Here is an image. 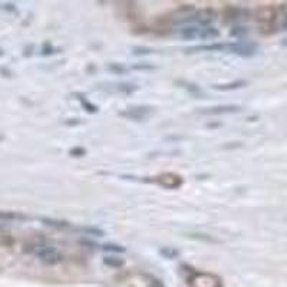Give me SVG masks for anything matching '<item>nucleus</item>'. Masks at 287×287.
Here are the masks:
<instances>
[{
    "label": "nucleus",
    "mask_w": 287,
    "mask_h": 287,
    "mask_svg": "<svg viewBox=\"0 0 287 287\" xmlns=\"http://www.w3.org/2000/svg\"><path fill=\"white\" fill-rule=\"evenodd\" d=\"M180 36L184 40H194V39H201V40H214L220 36V31L214 26H196V25H187L182 26L180 31Z\"/></svg>",
    "instance_id": "f257e3e1"
},
{
    "label": "nucleus",
    "mask_w": 287,
    "mask_h": 287,
    "mask_svg": "<svg viewBox=\"0 0 287 287\" xmlns=\"http://www.w3.org/2000/svg\"><path fill=\"white\" fill-rule=\"evenodd\" d=\"M35 256L38 257L42 263H45L47 266H55L59 265L63 260V254L59 250L53 246H46V244H35L33 249L31 250Z\"/></svg>",
    "instance_id": "f03ea898"
},
{
    "label": "nucleus",
    "mask_w": 287,
    "mask_h": 287,
    "mask_svg": "<svg viewBox=\"0 0 287 287\" xmlns=\"http://www.w3.org/2000/svg\"><path fill=\"white\" fill-rule=\"evenodd\" d=\"M188 287H223V280L208 272H194L187 280Z\"/></svg>",
    "instance_id": "7ed1b4c3"
},
{
    "label": "nucleus",
    "mask_w": 287,
    "mask_h": 287,
    "mask_svg": "<svg viewBox=\"0 0 287 287\" xmlns=\"http://www.w3.org/2000/svg\"><path fill=\"white\" fill-rule=\"evenodd\" d=\"M154 182H157L159 187H164L166 189H178L182 185V178L174 173H164L157 177H154Z\"/></svg>",
    "instance_id": "20e7f679"
},
{
    "label": "nucleus",
    "mask_w": 287,
    "mask_h": 287,
    "mask_svg": "<svg viewBox=\"0 0 287 287\" xmlns=\"http://www.w3.org/2000/svg\"><path fill=\"white\" fill-rule=\"evenodd\" d=\"M152 112V108L150 106H132V108H128L125 111H121L119 112V116L122 118H127V119H131V121H144L147 119Z\"/></svg>",
    "instance_id": "39448f33"
},
{
    "label": "nucleus",
    "mask_w": 287,
    "mask_h": 287,
    "mask_svg": "<svg viewBox=\"0 0 287 287\" xmlns=\"http://www.w3.org/2000/svg\"><path fill=\"white\" fill-rule=\"evenodd\" d=\"M242 111V106L238 105H217L211 108H203L198 111L200 115H226V113H237Z\"/></svg>",
    "instance_id": "423d86ee"
},
{
    "label": "nucleus",
    "mask_w": 287,
    "mask_h": 287,
    "mask_svg": "<svg viewBox=\"0 0 287 287\" xmlns=\"http://www.w3.org/2000/svg\"><path fill=\"white\" fill-rule=\"evenodd\" d=\"M247 82L243 81V79H238L235 82H228V83H221V85H214L212 88L217 89V91H234V89H240L243 86H246Z\"/></svg>",
    "instance_id": "0eeeda50"
},
{
    "label": "nucleus",
    "mask_w": 287,
    "mask_h": 287,
    "mask_svg": "<svg viewBox=\"0 0 287 287\" xmlns=\"http://www.w3.org/2000/svg\"><path fill=\"white\" fill-rule=\"evenodd\" d=\"M76 97H78V101L81 102V105L83 106V109H85L86 112H89V113H97V112H98V106L95 105V104H92L91 101L86 98L85 95H81V93H76Z\"/></svg>",
    "instance_id": "6e6552de"
},
{
    "label": "nucleus",
    "mask_w": 287,
    "mask_h": 287,
    "mask_svg": "<svg viewBox=\"0 0 287 287\" xmlns=\"http://www.w3.org/2000/svg\"><path fill=\"white\" fill-rule=\"evenodd\" d=\"M104 263H105L108 267H112V269H121L125 266V260L122 257L118 256H106L104 258Z\"/></svg>",
    "instance_id": "1a4fd4ad"
},
{
    "label": "nucleus",
    "mask_w": 287,
    "mask_h": 287,
    "mask_svg": "<svg viewBox=\"0 0 287 287\" xmlns=\"http://www.w3.org/2000/svg\"><path fill=\"white\" fill-rule=\"evenodd\" d=\"M178 85H182V88L185 89V91H188L191 95H194V97H203L204 93H203V91L197 86V85H194V83L191 82H187V81H178Z\"/></svg>",
    "instance_id": "9d476101"
},
{
    "label": "nucleus",
    "mask_w": 287,
    "mask_h": 287,
    "mask_svg": "<svg viewBox=\"0 0 287 287\" xmlns=\"http://www.w3.org/2000/svg\"><path fill=\"white\" fill-rule=\"evenodd\" d=\"M42 221L45 223L46 226L55 227V228H69L70 224L66 221H62V220H53V219H42Z\"/></svg>",
    "instance_id": "9b49d317"
},
{
    "label": "nucleus",
    "mask_w": 287,
    "mask_h": 287,
    "mask_svg": "<svg viewBox=\"0 0 287 287\" xmlns=\"http://www.w3.org/2000/svg\"><path fill=\"white\" fill-rule=\"evenodd\" d=\"M102 250L105 251H112V253H125V247H122L119 244H113V243H108L102 246Z\"/></svg>",
    "instance_id": "f8f14e48"
},
{
    "label": "nucleus",
    "mask_w": 287,
    "mask_h": 287,
    "mask_svg": "<svg viewBox=\"0 0 287 287\" xmlns=\"http://www.w3.org/2000/svg\"><path fill=\"white\" fill-rule=\"evenodd\" d=\"M118 89H119L121 92H124V93L129 95V93L135 92L136 89H138V86H135V85H129V83H122V85L118 86Z\"/></svg>",
    "instance_id": "ddd939ff"
},
{
    "label": "nucleus",
    "mask_w": 287,
    "mask_h": 287,
    "mask_svg": "<svg viewBox=\"0 0 287 287\" xmlns=\"http://www.w3.org/2000/svg\"><path fill=\"white\" fill-rule=\"evenodd\" d=\"M161 254H164L166 258H174V257L178 256V251L171 249V247H164V249L161 250Z\"/></svg>",
    "instance_id": "4468645a"
},
{
    "label": "nucleus",
    "mask_w": 287,
    "mask_h": 287,
    "mask_svg": "<svg viewBox=\"0 0 287 287\" xmlns=\"http://www.w3.org/2000/svg\"><path fill=\"white\" fill-rule=\"evenodd\" d=\"M108 69H109L111 72H115V74H124V72H127V68L119 65V63H109Z\"/></svg>",
    "instance_id": "2eb2a0df"
},
{
    "label": "nucleus",
    "mask_w": 287,
    "mask_h": 287,
    "mask_svg": "<svg viewBox=\"0 0 287 287\" xmlns=\"http://www.w3.org/2000/svg\"><path fill=\"white\" fill-rule=\"evenodd\" d=\"M82 231H86V233H89L91 235H98V237L104 235V231L99 230V228H95V227H85V228H82Z\"/></svg>",
    "instance_id": "dca6fc26"
},
{
    "label": "nucleus",
    "mask_w": 287,
    "mask_h": 287,
    "mask_svg": "<svg viewBox=\"0 0 287 287\" xmlns=\"http://www.w3.org/2000/svg\"><path fill=\"white\" fill-rule=\"evenodd\" d=\"M85 154H86V150L82 147H75L74 150H70V155H74V157H83Z\"/></svg>",
    "instance_id": "f3484780"
},
{
    "label": "nucleus",
    "mask_w": 287,
    "mask_h": 287,
    "mask_svg": "<svg viewBox=\"0 0 287 287\" xmlns=\"http://www.w3.org/2000/svg\"><path fill=\"white\" fill-rule=\"evenodd\" d=\"M247 31H246V28H234L233 31H231V36H243V35H246Z\"/></svg>",
    "instance_id": "a211bd4d"
},
{
    "label": "nucleus",
    "mask_w": 287,
    "mask_h": 287,
    "mask_svg": "<svg viewBox=\"0 0 287 287\" xmlns=\"http://www.w3.org/2000/svg\"><path fill=\"white\" fill-rule=\"evenodd\" d=\"M150 52H152L150 47H134V53H135V55H139V53L145 55V53H150Z\"/></svg>",
    "instance_id": "6ab92c4d"
},
{
    "label": "nucleus",
    "mask_w": 287,
    "mask_h": 287,
    "mask_svg": "<svg viewBox=\"0 0 287 287\" xmlns=\"http://www.w3.org/2000/svg\"><path fill=\"white\" fill-rule=\"evenodd\" d=\"M134 69H154V66L151 65H148V66H145V65H135V66H132Z\"/></svg>",
    "instance_id": "aec40b11"
}]
</instances>
